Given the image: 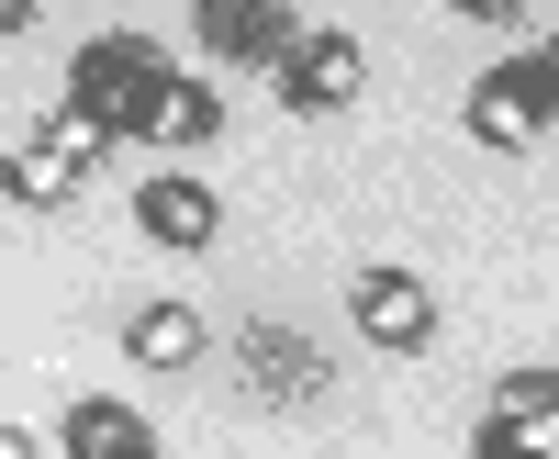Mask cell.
I'll use <instances>...</instances> for the list:
<instances>
[{
  "label": "cell",
  "mask_w": 559,
  "mask_h": 459,
  "mask_svg": "<svg viewBox=\"0 0 559 459\" xmlns=\"http://www.w3.org/2000/svg\"><path fill=\"white\" fill-rule=\"evenodd\" d=\"M123 348H134V370H191V358H202V314L191 303H146L123 326Z\"/></svg>",
  "instance_id": "8fae6325"
},
{
  "label": "cell",
  "mask_w": 559,
  "mask_h": 459,
  "mask_svg": "<svg viewBox=\"0 0 559 459\" xmlns=\"http://www.w3.org/2000/svg\"><path fill=\"white\" fill-rule=\"evenodd\" d=\"M548 68H559V34H548Z\"/></svg>",
  "instance_id": "2e32d148"
},
{
  "label": "cell",
  "mask_w": 559,
  "mask_h": 459,
  "mask_svg": "<svg viewBox=\"0 0 559 459\" xmlns=\"http://www.w3.org/2000/svg\"><path fill=\"white\" fill-rule=\"evenodd\" d=\"M102 146H112V123L102 113H79V102H57L45 113V134H23V157H12V202H68L90 168H102Z\"/></svg>",
  "instance_id": "277c9868"
},
{
  "label": "cell",
  "mask_w": 559,
  "mask_h": 459,
  "mask_svg": "<svg viewBox=\"0 0 559 459\" xmlns=\"http://www.w3.org/2000/svg\"><path fill=\"white\" fill-rule=\"evenodd\" d=\"M213 123H224V102H213V79H179V68H168V90L146 102V123H134V134H146V146H202Z\"/></svg>",
  "instance_id": "30bf717a"
},
{
  "label": "cell",
  "mask_w": 559,
  "mask_h": 459,
  "mask_svg": "<svg viewBox=\"0 0 559 459\" xmlns=\"http://www.w3.org/2000/svg\"><path fill=\"white\" fill-rule=\"evenodd\" d=\"M459 12H471V0H459Z\"/></svg>",
  "instance_id": "e0dca14e"
},
{
  "label": "cell",
  "mask_w": 559,
  "mask_h": 459,
  "mask_svg": "<svg viewBox=\"0 0 559 459\" xmlns=\"http://www.w3.org/2000/svg\"><path fill=\"white\" fill-rule=\"evenodd\" d=\"M57 459H157V426L134 415V403L90 392V403H68V426H57Z\"/></svg>",
  "instance_id": "9c48e42d"
},
{
  "label": "cell",
  "mask_w": 559,
  "mask_h": 459,
  "mask_svg": "<svg viewBox=\"0 0 559 459\" xmlns=\"http://www.w3.org/2000/svg\"><path fill=\"white\" fill-rule=\"evenodd\" d=\"M134 224H146V236H157L168 258H191V247H213V224H224V202L202 191L191 168H157L146 191H134Z\"/></svg>",
  "instance_id": "ba28073f"
},
{
  "label": "cell",
  "mask_w": 559,
  "mask_h": 459,
  "mask_svg": "<svg viewBox=\"0 0 559 459\" xmlns=\"http://www.w3.org/2000/svg\"><path fill=\"white\" fill-rule=\"evenodd\" d=\"M34 23V0H0V34H23Z\"/></svg>",
  "instance_id": "5bb4252c"
},
{
  "label": "cell",
  "mask_w": 559,
  "mask_h": 459,
  "mask_svg": "<svg viewBox=\"0 0 559 459\" xmlns=\"http://www.w3.org/2000/svg\"><path fill=\"white\" fill-rule=\"evenodd\" d=\"M224 358H236V381H247L258 403H280V415H302V403H324V381H336V370H324V348H313L302 326H280V314L236 326V348H224Z\"/></svg>",
  "instance_id": "3957f363"
},
{
  "label": "cell",
  "mask_w": 559,
  "mask_h": 459,
  "mask_svg": "<svg viewBox=\"0 0 559 459\" xmlns=\"http://www.w3.org/2000/svg\"><path fill=\"white\" fill-rule=\"evenodd\" d=\"M548 123H559V68H548V45H537V57H503V68H481V79H471V134H481V146L526 157Z\"/></svg>",
  "instance_id": "7a4b0ae2"
},
{
  "label": "cell",
  "mask_w": 559,
  "mask_h": 459,
  "mask_svg": "<svg viewBox=\"0 0 559 459\" xmlns=\"http://www.w3.org/2000/svg\"><path fill=\"white\" fill-rule=\"evenodd\" d=\"M269 79H280V102H292V113H347V102H358V79H369V57H358V34L313 23Z\"/></svg>",
  "instance_id": "8992f818"
},
{
  "label": "cell",
  "mask_w": 559,
  "mask_h": 459,
  "mask_svg": "<svg viewBox=\"0 0 559 459\" xmlns=\"http://www.w3.org/2000/svg\"><path fill=\"white\" fill-rule=\"evenodd\" d=\"M168 90V57H157V34H90L79 57H68V102L79 113H102L112 134L146 123V102Z\"/></svg>",
  "instance_id": "6da1fadb"
},
{
  "label": "cell",
  "mask_w": 559,
  "mask_h": 459,
  "mask_svg": "<svg viewBox=\"0 0 559 459\" xmlns=\"http://www.w3.org/2000/svg\"><path fill=\"white\" fill-rule=\"evenodd\" d=\"M191 34L213 45L224 68H280L302 45V12H292V0H191Z\"/></svg>",
  "instance_id": "5b68a950"
},
{
  "label": "cell",
  "mask_w": 559,
  "mask_h": 459,
  "mask_svg": "<svg viewBox=\"0 0 559 459\" xmlns=\"http://www.w3.org/2000/svg\"><path fill=\"white\" fill-rule=\"evenodd\" d=\"M471 459H559L537 426H515V415H492V403H481V426H471Z\"/></svg>",
  "instance_id": "4fadbf2b"
},
{
  "label": "cell",
  "mask_w": 559,
  "mask_h": 459,
  "mask_svg": "<svg viewBox=\"0 0 559 459\" xmlns=\"http://www.w3.org/2000/svg\"><path fill=\"white\" fill-rule=\"evenodd\" d=\"M0 459H45V448H34V437H23V426H12V437H0Z\"/></svg>",
  "instance_id": "9a60e30c"
},
{
  "label": "cell",
  "mask_w": 559,
  "mask_h": 459,
  "mask_svg": "<svg viewBox=\"0 0 559 459\" xmlns=\"http://www.w3.org/2000/svg\"><path fill=\"white\" fill-rule=\"evenodd\" d=\"M492 415H515V426H537L559 448V358H548V370H503L492 381Z\"/></svg>",
  "instance_id": "7c38bea8"
},
{
  "label": "cell",
  "mask_w": 559,
  "mask_h": 459,
  "mask_svg": "<svg viewBox=\"0 0 559 459\" xmlns=\"http://www.w3.org/2000/svg\"><path fill=\"white\" fill-rule=\"evenodd\" d=\"M347 314H358L369 348H403V358L437 337V292L414 281V269H358V281H347Z\"/></svg>",
  "instance_id": "52a82bcc"
}]
</instances>
